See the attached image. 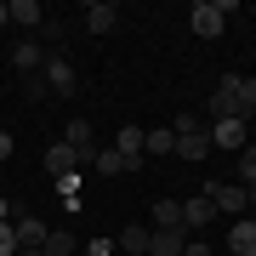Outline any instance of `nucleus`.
Returning a JSON list of instances; mask_svg holds the SVG:
<instances>
[{"mask_svg": "<svg viewBox=\"0 0 256 256\" xmlns=\"http://www.w3.org/2000/svg\"><path fill=\"white\" fill-rule=\"evenodd\" d=\"M228 12H234V0H200V6L188 12V23H194L200 40H216L222 28H228Z\"/></svg>", "mask_w": 256, "mask_h": 256, "instance_id": "f257e3e1", "label": "nucleus"}, {"mask_svg": "<svg viewBox=\"0 0 256 256\" xmlns=\"http://www.w3.org/2000/svg\"><path fill=\"white\" fill-rule=\"evenodd\" d=\"M205 200H210L216 216H228V222H239V216L250 210V200H245V188H239V182H205Z\"/></svg>", "mask_w": 256, "mask_h": 256, "instance_id": "f03ea898", "label": "nucleus"}, {"mask_svg": "<svg viewBox=\"0 0 256 256\" xmlns=\"http://www.w3.org/2000/svg\"><path fill=\"white\" fill-rule=\"evenodd\" d=\"M216 92L234 102V114H239V120H250V114H256V74H222Z\"/></svg>", "mask_w": 256, "mask_h": 256, "instance_id": "7ed1b4c3", "label": "nucleus"}, {"mask_svg": "<svg viewBox=\"0 0 256 256\" xmlns=\"http://www.w3.org/2000/svg\"><path fill=\"white\" fill-rule=\"evenodd\" d=\"M210 148H222V154H239V148L250 142V131H245V120H210Z\"/></svg>", "mask_w": 256, "mask_h": 256, "instance_id": "20e7f679", "label": "nucleus"}, {"mask_svg": "<svg viewBox=\"0 0 256 256\" xmlns=\"http://www.w3.org/2000/svg\"><path fill=\"white\" fill-rule=\"evenodd\" d=\"M80 165H92V160H86V154H74L68 142H52V148H46V176H52V182H57V176H74Z\"/></svg>", "mask_w": 256, "mask_h": 256, "instance_id": "39448f33", "label": "nucleus"}, {"mask_svg": "<svg viewBox=\"0 0 256 256\" xmlns=\"http://www.w3.org/2000/svg\"><path fill=\"white\" fill-rule=\"evenodd\" d=\"M46 86H52L57 97H74V92H80V74H74L68 57H46Z\"/></svg>", "mask_w": 256, "mask_h": 256, "instance_id": "423d86ee", "label": "nucleus"}, {"mask_svg": "<svg viewBox=\"0 0 256 256\" xmlns=\"http://www.w3.org/2000/svg\"><path fill=\"white\" fill-rule=\"evenodd\" d=\"M12 68L18 74H40L46 68V46H40V40H18V46H12Z\"/></svg>", "mask_w": 256, "mask_h": 256, "instance_id": "0eeeda50", "label": "nucleus"}, {"mask_svg": "<svg viewBox=\"0 0 256 256\" xmlns=\"http://www.w3.org/2000/svg\"><path fill=\"white\" fill-rule=\"evenodd\" d=\"M228 250L234 256H256V216H239L228 228Z\"/></svg>", "mask_w": 256, "mask_h": 256, "instance_id": "6e6552de", "label": "nucleus"}, {"mask_svg": "<svg viewBox=\"0 0 256 256\" xmlns=\"http://www.w3.org/2000/svg\"><path fill=\"white\" fill-rule=\"evenodd\" d=\"M114 23H120V6H114V0H92V6H86V28H92V34H108Z\"/></svg>", "mask_w": 256, "mask_h": 256, "instance_id": "1a4fd4ad", "label": "nucleus"}, {"mask_svg": "<svg viewBox=\"0 0 256 256\" xmlns=\"http://www.w3.org/2000/svg\"><path fill=\"white\" fill-rule=\"evenodd\" d=\"M188 228H154V239H148V256H182V239Z\"/></svg>", "mask_w": 256, "mask_h": 256, "instance_id": "9d476101", "label": "nucleus"}, {"mask_svg": "<svg viewBox=\"0 0 256 256\" xmlns=\"http://www.w3.org/2000/svg\"><path fill=\"white\" fill-rule=\"evenodd\" d=\"M63 142L74 148V154H86V160H92V154H97V142H92V120H80V114H74V120H68V131H63Z\"/></svg>", "mask_w": 256, "mask_h": 256, "instance_id": "9b49d317", "label": "nucleus"}, {"mask_svg": "<svg viewBox=\"0 0 256 256\" xmlns=\"http://www.w3.org/2000/svg\"><path fill=\"white\" fill-rule=\"evenodd\" d=\"M6 18L18 23V28H40L46 12H40V0H6Z\"/></svg>", "mask_w": 256, "mask_h": 256, "instance_id": "f8f14e48", "label": "nucleus"}, {"mask_svg": "<svg viewBox=\"0 0 256 256\" xmlns=\"http://www.w3.org/2000/svg\"><path fill=\"white\" fill-rule=\"evenodd\" d=\"M114 148H120V160H126V171H137V165H142V131H137V126H126V131H120Z\"/></svg>", "mask_w": 256, "mask_h": 256, "instance_id": "ddd939ff", "label": "nucleus"}, {"mask_svg": "<svg viewBox=\"0 0 256 256\" xmlns=\"http://www.w3.org/2000/svg\"><path fill=\"white\" fill-rule=\"evenodd\" d=\"M12 234H18V250H28V245H40V239H46V222L18 210V216H12Z\"/></svg>", "mask_w": 256, "mask_h": 256, "instance_id": "4468645a", "label": "nucleus"}, {"mask_svg": "<svg viewBox=\"0 0 256 256\" xmlns=\"http://www.w3.org/2000/svg\"><path fill=\"white\" fill-rule=\"evenodd\" d=\"M148 239H154V228H142V222H131L126 234L114 239V250H131V256H148Z\"/></svg>", "mask_w": 256, "mask_h": 256, "instance_id": "2eb2a0df", "label": "nucleus"}, {"mask_svg": "<svg viewBox=\"0 0 256 256\" xmlns=\"http://www.w3.org/2000/svg\"><path fill=\"white\" fill-rule=\"evenodd\" d=\"M74 250H80V239H74L68 228H57V234L40 239V256H74Z\"/></svg>", "mask_w": 256, "mask_h": 256, "instance_id": "dca6fc26", "label": "nucleus"}, {"mask_svg": "<svg viewBox=\"0 0 256 256\" xmlns=\"http://www.w3.org/2000/svg\"><path fill=\"white\" fill-rule=\"evenodd\" d=\"M200 131H210V120L200 108H182L176 114V126H171V137H200Z\"/></svg>", "mask_w": 256, "mask_h": 256, "instance_id": "f3484780", "label": "nucleus"}, {"mask_svg": "<svg viewBox=\"0 0 256 256\" xmlns=\"http://www.w3.org/2000/svg\"><path fill=\"white\" fill-rule=\"evenodd\" d=\"M120 171H126L120 148H97V154H92V176H120Z\"/></svg>", "mask_w": 256, "mask_h": 256, "instance_id": "a211bd4d", "label": "nucleus"}, {"mask_svg": "<svg viewBox=\"0 0 256 256\" xmlns=\"http://www.w3.org/2000/svg\"><path fill=\"white\" fill-rule=\"evenodd\" d=\"M210 216H216V210H210L205 194H200V200H182V228H205Z\"/></svg>", "mask_w": 256, "mask_h": 256, "instance_id": "6ab92c4d", "label": "nucleus"}, {"mask_svg": "<svg viewBox=\"0 0 256 256\" xmlns=\"http://www.w3.org/2000/svg\"><path fill=\"white\" fill-rule=\"evenodd\" d=\"M142 154H176V137H171V126H165V131H142Z\"/></svg>", "mask_w": 256, "mask_h": 256, "instance_id": "aec40b11", "label": "nucleus"}, {"mask_svg": "<svg viewBox=\"0 0 256 256\" xmlns=\"http://www.w3.org/2000/svg\"><path fill=\"white\" fill-rule=\"evenodd\" d=\"M154 228H182V200H160L154 205Z\"/></svg>", "mask_w": 256, "mask_h": 256, "instance_id": "412c9836", "label": "nucleus"}, {"mask_svg": "<svg viewBox=\"0 0 256 256\" xmlns=\"http://www.w3.org/2000/svg\"><path fill=\"white\" fill-rule=\"evenodd\" d=\"M176 154H182V160H205L210 154V137H205V131H200V137H176Z\"/></svg>", "mask_w": 256, "mask_h": 256, "instance_id": "4be33fe9", "label": "nucleus"}, {"mask_svg": "<svg viewBox=\"0 0 256 256\" xmlns=\"http://www.w3.org/2000/svg\"><path fill=\"white\" fill-rule=\"evenodd\" d=\"M52 188H57V200H63L68 210H80V200H74V194H80V176H57Z\"/></svg>", "mask_w": 256, "mask_h": 256, "instance_id": "5701e85b", "label": "nucleus"}, {"mask_svg": "<svg viewBox=\"0 0 256 256\" xmlns=\"http://www.w3.org/2000/svg\"><path fill=\"white\" fill-rule=\"evenodd\" d=\"M256 182V148L245 142V148H239V188H250Z\"/></svg>", "mask_w": 256, "mask_h": 256, "instance_id": "b1692460", "label": "nucleus"}, {"mask_svg": "<svg viewBox=\"0 0 256 256\" xmlns=\"http://www.w3.org/2000/svg\"><path fill=\"white\" fill-rule=\"evenodd\" d=\"M0 256H18V234H12V222H0Z\"/></svg>", "mask_w": 256, "mask_h": 256, "instance_id": "393cba45", "label": "nucleus"}, {"mask_svg": "<svg viewBox=\"0 0 256 256\" xmlns=\"http://www.w3.org/2000/svg\"><path fill=\"white\" fill-rule=\"evenodd\" d=\"M86 256H114V239H92V245H80Z\"/></svg>", "mask_w": 256, "mask_h": 256, "instance_id": "a878e982", "label": "nucleus"}, {"mask_svg": "<svg viewBox=\"0 0 256 256\" xmlns=\"http://www.w3.org/2000/svg\"><path fill=\"white\" fill-rule=\"evenodd\" d=\"M0 160H12V131H0Z\"/></svg>", "mask_w": 256, "mask_h": 256, "instance_id": "bb28decb", "label": "nucleus"}, {"mask_svg": "<svg viewBox=\"0 0 256 256\" xmlns=\"http://www.w3.org/2000/svg\"><path fill=\"white\" fill-rule=\"evenodd\" d=\"M182 256H210V245H182Z\"/></svg>", "mask_w": 256, "mask_h": 256, "instance_id": "cd10ccee", "label": "nucleus"}, {"mask_svg": "<svg viewBox=\"0 0 256 256\" xmlns=\"http://www.w3.org/2000/svg\"><path fill=\"white\" fill-rule=\"evenodd\" d=\"M12 216H18V210H12V200H0V222H12Z\"/></svg>", "mask_w": 256, "mask_h": 256, "instance_id": "c85d7f7f", "label": "nucleus"}, {"mask_svg": "<svg viewBox=\"0 0 256 256\" xmlns=\"http://www.w3.org/2000/svg\"><path fill=\"white\" fill-rule=\"evenodd\" d=\"M245 200H250V216H256V182H250V188H245Z\"/></svg>", "mask_w": 256, "mask_h": 256, "instance_id": "c756f323", "label": "nucleus"}, {"mask_svg": "<svg viewBox=\"0 0 256 256\" xmlns=\"http://www.w3.org/2000/svg\"><path fill=\"white\" fill-rule=\"evenodd\" d=\"M6 23H12V18H6V0H0V28H6Z\"/></svg>", "mask_w": 256, "mask_h": 256, "instance_id": "7c9ffc66", "label": "nucleus"}]
</instances>
